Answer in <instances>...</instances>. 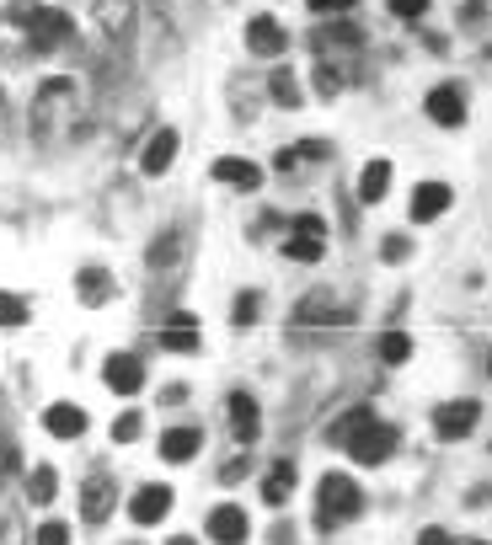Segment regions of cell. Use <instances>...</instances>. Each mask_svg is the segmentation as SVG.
<instances>
[{
    "label": "cell",
    "mask_w": 492,
    "mask_h": 545,
    "mask_svg": "<svg viewBox=\"0 0 492 545\" xmlns=\"http://www.w3.org/2000/svg\"><path fill=\"white\" fill-rule=\"evenodd\" d=\"M450 209V188L444 182H418L412 188V220H439Z\"/></svg>",
    "instance_id": "obj_13"
},
{
    "label": "cell",
    "mask_w": 492,
    "mask_h": 545,
    "mask_svg": "<svg viewBox=\"0 0 492 545\" xmlns=\"http://www.w3.org/2000/svg\"><path fill=\"white\" fill-rule=\"evenodd\" d=\"M22 321H27V305L17 300V294L0 289V326H22Z\"/></svg>",
    "instance_id": "obj_30"
},
{
    "label": "cell",
    "mask_w": 492,
    "mask_h": 545,
    "mask_svg": "<svg viewBox=\"0 0 492 545\" xmlns=\"http://www.w3.org/2000/svg\"><path fill=\"white\" fill-rule=\"evenodd\" d=\"M386 188H391V161H369L364 177H359V198H364V204H380Z\"/></svg>",
    "instance_id": "obj_21"
},
{
    "label": "cell",
    "mask_w": 492,
    "mask_h": 545,
    "mask_svg": "<svg viewBox=\"0 0 492 545\" xmlns=\"http://www.w3.org/2000/svg\"><path fill=\"white\" fill-rule=\"evenodd\" d=\"M102 380L113 385V391L123 396V391H140L145 385V364L134 353H107V364H102Z\"/></svg>",
    "instance_id": "obj_8"
},
{
    "label": "cell",
    "mask_w": 492,
    "mask_h": 545,
    "mask_svg": "<svg viewBox=\"0 0 492 545\" xmlns=\"http://www.w3.org/2000/svg\"><path fill=\"white\" fill-rule=\"evenodd\" d=\"M38 139H59L65 129H75V118H81V102H75V86L70 81H49L38 91Z\"/></svg>",
    "instance_id": "obj_2"
},
{
    "label": "cell",
    "mask_w": 492,
    "mask_h": 545,
    "mask_svg": "<svg viewBox=\"0 0 492 545\" xmlns=\"http://www.w3.org/2000/svg\"><path fill=\"white\" fill-rule=\"evenodd\" d=\"M487 369H492V358H487Z\"/></svg>",
    "instance_id": "obj_40"
},
{
    "label": "cell",
    "mask_w": 492,
    "mask_h": 545,
    "mask_svg": "<svg viewBox=\"0 0 492 545\" xmlns=\"http://www.w3.org/2000/svg\"><path fill=\"white\" fill-rule=\"evenodd\" d=\"M166 508H172V487H140V492H134V503H129V513L140 524L166 519Z\"/></svg>",
    "instance_id": "obj_14"
},
{
    "label": "cell",
    "mask_w": 492,
    "mask_h": 545,
    "mask_svg": "<svg viewBox=\"0 0 492 545\" xmlns=\"http://www.w3.org/2000/svg\"><path fill=\"white\" fill-rule=\"evenodd\" d=\"M161 342H166L172 353H193V348H198V321L188 316V310H177V316L161 326Z\"/></svg>",
    "instance_id": "obj_17"
},
{
    "label": "cell",
    "mask_w": 492,
    "mask_h": 545,
    "mask_svg": "<svg viewBox=\"0 0 492 545\" xmlns=\"http://www.w3.org/2000/svg\"><path fill=\"white\" fill-rule=\"evenodd\" d=\"M460 545H487V540H460Z\"/></svg>",
    "instance_id": "obj_39"
},
{
    "label": "cell",
    "mask_w": 492,
    "mask_h": 545,
    "mask_svg": "<svg viewBox=\"0 0 492 545\" xmlns=\"http://www.w3.org/2000/svg\"><path fill=\"white\" fill-rule=\"evenodd\" d=\"M407 257V236H391L386 241V262H402Z\"/></svg>",
    "instance_id": "obj_35"
},
{
    "label": "cell",
    "mask_w": 492,
    "mask_h": 545,
    "mask_svg": "<svg viewBox=\"0 0 492 545\" xmlns=\"http://www.w3.org/2000/svg\"><path fill=\"white\" fill-rule=\"evenodd\" d=\"M391 449H396V428L380 423V417H369V423L348 439V455L359 460V465H386Z\"/></svg>",
    "instance_id": "obj_3"
},
{
    "label": "cell",
    "mask_w": 492,
    "mask_h": 545,
    "mask_svg": "<svg viewBox=\"0 0 492 545\" xmlns=\"http://www.w3.org/2000/svg\"><path fill=\"white\" fill-rule=\"evenodd\" d=\"M359 0H311V11H353Z\"/></svg>",
    "instance_id": "obj_34"
},
{
    "label": "cell",
    "mask_w": 492,
    "mask_h": 545,
    "mask_svg": "<svg viewBox=\"0 0 492 545\" xmlns=\"http://www.w3.org/2000/svg\"><path fill=\"white\" fill-rule=\"evenodd\" d=\"M230 428H236V439H241V444H252V439H257V428H263V417H257V401L246 396V391L230 396Z\"/></svg>",
    "instance_id": "obj_15"
},
{
    "label": "cell",
    "mask_w": 492,
    "mask_h": 545,
    "mask_svg": "<svg viewBox=\"0 0 492 545\" xmlns=\"http://www.w3.org/2000/svg\"><path fill=\"white\" fill-rule=\"evenodd\" d=\"M246 471H252V465H246V460H230V465H225V471H220V481H241Z\"/></svg>",
    "instance_id": "obj_36"
},
{
    "label": "cell",
    "mask_w": 492,
    "mask_h": 545,
    "mask_svg": "<svg viewBox=\"0 0 492 545\" xmlns=\"http://www.w3.org/2000/svg\"><path fill=\"white\" fill-rule=\"evenodd\" d=\"M348 316H353V305L337 300L332 289H316V294H305V300L295 305V321H348Z\"/></svg>",
    "instance_id": "obj_6"
},
{
    "label": "cell",
    "mask_w": 492,
    "mask_h": 545,
    "mask_svg": "<svg viewBox=\"0 0 492 545\" xmlns=\"http://www.w3.org/2000/svg\"><path fill=\"white\" fill-rule=\"evenodd\" d=\"M257 310H263V300H257V289H246V294H236V310H230V321H236V326H252Z\"/></svg>",
    "instance_id": "obj_27"
},
{
    "label": "cell",
    "mask_w": 492,
    "mask_h": 545,
    "mask_svg": "<svg viewBox=\"0 0 492 545\" xmlns=\"http://www.w3.org/2000/svg\"><path fill=\"white\" fill-rule=\"evenodd\" d=\"M214 177L230 182V188H246L252 193L257 182H263V171H257V161H241V155H225V161H214Z\"/></svg>",
    "instance_id": "obj_16"
},
{
    "label": "cell",
    "mask_w": 492,
    "mask_h": 545,
    "mask_svg": "<svg viewBox=\"0 0 492 545\" xmlns=\"http://www.w3.org/2000/svg\"><path fill=\"white\" fill-rule=\"evenodd\" d=\"M38 545H70V529L59 524V519H49V524L38 529Z\"/></svg>",
    "instance_id": "obj_31"
},
{
    "label": "cell",
    "mask_w": 492,
    "mask_h": 545,
    "mask_svg": "<svg viewBox=\"0 0 492 545\" xmlns=\"http://www.w3.org/2000/svg\"><path fill=\"white\" fill-rule=\"evenodd\" d=\"M380 358H386V364H407V358H412V337L407 332H386V337H380Z\"/></svg>",
    "instance_id": "obj_25"
},
{
    "label": "cell",
    "mask_w": 492,
    "mask_h": 545,
    "mask_svg": "<svg viewBox=\"0 0 492 545\" xmlns=\"http://www.w3.org/2000/svg\"><path fill=\"white\" fill-rule=\"evenodd\" d=\"M369 417H375V412H364V407H359V412H348V417H343V423H337V428H332V444H348V439H353V433H359V428L369 423Z\"/></svg>",
    "instance_id": "obj_29"
},
{
    "label": "cell",
    "mask_w": 492,
    "mask_h": 545,
    "mask_svg": "<svg viewBox=\"0 0 492 545\" xmlns=\"http://www.w3.org/2000/svg\"><path fill=\"white\" fill-rule=\"evenodd\" d=\"M209 535H214V545H241L246 540V513L236 503H220L209 513Z\"/></svg>",
    "instance_id": "obj_10"
},
{
    "label": "cell",
    "mask_w": 492,
    "mask_h": 545,
    "mask_svg": "<svg viewBox=\"0 0 492 545\" xmlns=\"http://www.w3.org/2000/svg\"><path fill=\"white\" fill-rule=\"evenodd\" d=\"M43 428H49L54 439H81V433H86V412L75 407V401H54V407L43 412Z\"/></svg>",
    "instance_id": "obj_11"
},
{
    "label": "cell",
    "mask_w": 492,
    "mask_h": 545,
    "mask_svg": "<svg viewBox=\"0 0 492 545\" xmlns=\"http://www.w3.org/2000/svg\"><path fill=\"white\" fill-rule=\"evenodd\" d=\"M172 545H198V540H188V535H177V540H172Z\"/></svg>",
    "instance_id": "obj_38"
},
{
    "label": "cell",
    "mask_w": 492,
    "mask_h": 545,
    "mask_svg": "<svg viewBox=\"0 0 492 545\" xmlns=\"http://www.w3.org/2000/svg\"><path fill=\"white\" fill-rule=\"evenodd\" d=\"M289 487H295V460H279V465L268 471V481H263V503L284 508V503H289Z\"/></svg>",
    "instance_id": "obj_19"
},
{
    "label": "cell",
    "mask_w": 492,
    "mask_h": 545,
    "mask_svg": "<svg viewBox=\"0 0 492 545\" xmlns=\"http://www.w3.org/2000/svg\"><path fill=\"white\" fill-rule=\"evenodd\" d=\"M54 492H59V476H54V465H38V471L27 476V497H33V503H54Z\"/></svg>",
    "instance_id": "obj_23"
},
{
    "label": "cell",
    "mask_w": 492,
    "mask_h": 545,
    "mask_svg": "<svg viewBox=\"0 0 492 545\" xmlns=\"http://www.w3.org/2000/svg\"><path fill=\"white\" fill-rule=\"evenodd\" d=\"M177 145H182V139H177V129H161L156 139H150V145H145V155H140L145 177H161V171L177 161Z\"/></svg>",
    "instance_id": "obj_12"
},
{
    "label": "cell",
    "mask_w": 492,
    "mask_h": 545,
    "mask_svg": "<svg viewBox=\"0 0 492 545\" xmlns=\"http://www.w3.org/2000/svg\"><path fill=\"white\" fill-rule=\"evenodd\" d=\"M386 6L396 11V17H407V22H412V17H423V11H428V0H386Z\"/></svg>",
    "instance_id": "obj_33"
},
{
    "label": "cell",
    "mask_w": 492,
    "mask_h": 545,
    "mask_svg": "<svg viewBox=\"0 0 492 545\" xmlns=\"http://www.w3.org/2000/svg\"><path fill=\"white\" fill-rule=\"evenodd\" d=\"M321 241H327V236H289V246H284V252L295 257V262H316L321 252H327Z\"/></svg>",
    "instance_id": "obj_26"
},
{
    "label": "cell",
    "mask_w": 492,
    "mask_h": 545,
    "mask_svg": "<svg viewBox=\"0 0 492 545\" xmlns=\"http://www.w3.org/2000/svg\"><path fill=\"white\" fill-rule=\"evenodd\" d=\"M359 508H364L359 481L343 476V471H327V476H321V487H316V524H321V529H337L343 519H359Z\"/></svg>",
    "instance_id": "obj_1"
},
{
    "label": "cell",
    "mask_w": 492,
    "mask_h": 545,
    "mask_svg": "<svg viewBox=\"0 0 492 545\" xmlns=\"http://www.w3.org/2000/svg\"><path fill=\"white\" fill-rule=\"evenodd\" d=\"M418 545H455V540L444 535V529H423V535H418Z\"/></svg>",
    "instance_id": "obj_37"
},
{
    "label": "cell",
    "mask_w": 492,
    "mask_h": 545,
    "mask_svg": "<svg viewBox=\"0 0 492 545\" xmlns=\"http://www.w3.org/2000/svg\"><path fill=\"white\" fill-rule=\"evenodd\" d=\"M476 417H482L476 401H444V407L434 412V433L439 439H466V433L476 428Z\"/></svg>",
    "instance_id": "obj_5"
},
{
    "label": "cell",
    "mask_w": 492,
    "mask_h": 545,
    "mask_svg": "<svg viewBox=\"0 0 492 545\" xmlns=\"http://www.w3.org/2000/svg\"><path fill=\"white\" fill-rule=\"evenodd\" d=\"M268 91H273V102H279V107H300V86H295V70H273Z\"/></svg>",
    "instance_id": "obj_24"
},
{
    "label": "cell",
    "mask_w": 492,
    "mask_h": 545,
    "mask_svg": "<svg viewBox=\"0 0 492 545\" xmlns=\"http://www.w3.org/2000/svg\"><path fill=\"white\" fill-rule=\"evenodd\" d=\"M198 444H204V439H198V428H166L161 433V455L166 460H193Z\"/></svg>",
    "instance_id": "obj_20"
},
{
    "label": "cell",
    "mask_w": 492,
    "mask_h": 545,
    "mask_svg": "<svg viewBox=\"0 0 492 545\" xmlns=\"http://www.w3.org/2000/svg\"><path fill=\"white\" fill-rule=\"evenodd\" d=\"M246 43H252V54H279L284 49V27L273 17H257L252 27H246Z\"/></svg>",
    "instance_id": "obj_18"
},
{
    "label": "cell",
    "mask_w": 492,
    "mask_h": 545,
    "mask_svg": "<svg viewBox=\"0 0 492 545\" xmlns=\"http://www.w3.org/2000/svg\"><path fill=\"white\" fill-rule=\"evenodd\" d=\"M113 439H118V444L140 439V417H134V412H129V417H118V423H113Z\"/></svg>",
    "instance_id": "obj_32"
},
{
    "label": "cell",
    "mask_w": 492,
    "mask_h": 545,
    "mask_svg": "<svg viewBox=\"0 0 492 545\" xmlns=\"http://www.w3.org/2000/svg\"><path fill=\"white\" fill-rule=\"evenodd\" d=\"M177 236L166 230V236H156V246H150V268H166V262H177Z\"/></svg>",
    "instance_id": "obj_28"
},
{
    "label": "cell",
    "mask_w": 492,
    "mask_h": 545,
    "mask_svg": "<svg viewBox=\"0 0 492 545\" xmlns=\"http://www.w3.org/2000/svg\"><path fill=\"white\" fill-rule=\"evenodd\" d=\"M22 27H27V38H33V49H59V43L75 33V22L59 6H33Z\"/></svg>",
    "instance_id": "obj_4"
},
{
    "label": "cell",
    "mask_w": 492,
    "mask_h": 545,
    "mask_svg": "<svg viewBox=\"0 0 492 545\" xmlns=\"http://www.w3.org/2000/svg\"><path fill=\"white\" fill-rule=\"evenodd\" d=\"M75 284H81V300H86V305H102L107 294H113V278H107V268H81V278H75Z\"/></svg>",
    "instance_id": "obj_22"
},
{
    "label": "cell",
    "mask_w": 492,
    "mask_h": 545,
    "mask_svg": "<svg viewBox=\"0 0 492 545\" xmlns=\"http://www.w3.org/2000/svg\"><path fill=\"white\" fill-rule=\"evenodd\" d=\"M113 503H118V492H113V481H107V476L81 481V513H86V524H102L107 513H113Z\"/></svg>",
    "instance_id": "obj_9"
},
{
    "label": "cell",
    "mask_w": 492,
    "mask_h": 545,
    "mask_svg": "<svg viewBox=\"0 0 492 545\" xmlns=\"http://www.w3.org/2000/svg\"><path fill=\"white\" fill-rule=\"evenodd\" d=\"M423 107L434 123H444V129H460V123H466V97H460V86H434Z\"/></svg>",
    "instance_id": "obj_7"
}]
</instances>
